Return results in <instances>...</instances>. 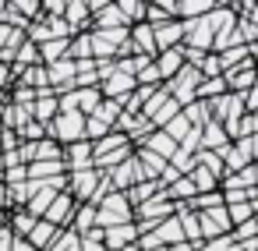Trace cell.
<instances>
[{
    "label": "cell",
    "mask_w": 258,
    "mask_h": 251,
    "mask_svg": "<svg viewBox=\"0 0 258 251\" xmlns=\"http://www.w3.org/2000/svg\"><path fill=\"white\" fill-rule=\"evenodd\" d=\"M216 4L212 0H177V18L184 22V18H202V15H209Z\"/></svg>",
    "instance_id": "cell-24"
},
{
    "label": "cell",
    "mask_w": 258,
    "mask_h": 251,
    "mask_svg": "<svg viewBox=\"0 0 258 251\" xmlns=\"http://www.w3.org/2000/svg\"><path fill=\"white\" fill-rule=\"evenodd\" d=\"M89 117H99L103 124H110V128H113V120L120 117V103H117V99H103V103L96 106V113H89Z\"/></svg>",
    "instance_id": "cell-36"
},
{
    "label": "cell",
    "mask_w": 258,
    "mask_h": 251,
    "mask_svg": "<svg viewBox=\"0 0 258 251\" xmlns=\"http://www.w3.org/2000/svg\"><path fill=\"white\" fill-rule=\"evenodd\" d=\"M22 180H29V170H25V163H18V166H4V173H0V184H22Z\"/></svg>",
    "instance_id": "cell-41"
},
{
    "label": "cell",
    "mask_w": 258,
    "mask_h": 251,
    "mask_svg": "<svg viewBox=\"0 0 258 251\" xmlns=\"http://www.w3.org/2000/svg\"><path fill=\"white\" fill-rule=\"evenodd\" d=\"M92 29H131V22L117 11V4H110L99 15H92Z\"/></svg>",
    "instance_id": "cell-18"
},
{
    "label": "cell",
    "mask_w": 258,
    "mask_h": 251,
    "mask_svg": "<svg viewBox=\"0 0 258 251\" xmlns=\"http://www.w3.org/2000/svg\"><path fill=\"white\" fill-rule=\"evenodd\" d=\"M11 240H15V233L8 230V223L0 226V251H11Z\"/></svg>",
    "instance_id": "cell-47"
},
{
    "label": "cell",
    "mask_w": 258,
    "mask_h": 251,
    "mask_svg": "<svg viewBox=\"0 0 258 251\" xmlns=\"http://www.w3.org/2000/svg\"><path fill=\"white\" fill-rule=\"evenodd\" d=\"M127 39H131V46H135V53L156 57V39H152V25H145V22H135V25L127 29Z\"/></svg>",
    "instance_id": "cell-11"
},
{
    "label": "cell",
    "mask_w": 258,
    "mask_h": 251,
    "mask_svg": "<svg viewBox=\"0 0 258 251\" xmlns=\"http://www.w3.org/2000/svg\"><path fill=\"white\" fill-rule=\"evenodd\" d=\"M36 226V216H29L25 209H18V212H11L8 216V230L15 233V237H29V230Z\"/></svg>",
    "instance_id": "cell-30"
},
{
    "label": "cell",
    "mask_w": 258,
    "mask_h": 251,
    "mask_svg": "<svg viewBox=\"0 0 258 251\" xmlns=\"http://www.w3.org/2000/svg\"><path fill=\"white\" fill-rule=\"evenodd\" d=\"M46 251H82V237H78L71 226H64V230H57V237L50 240Z\"/></svg>",
    "instance_id": "cell-26"
},
{
    "label": "cell",
    "mask_w": 258,
    "mask_h": 251,
    "mask_svg": "<svg viewBox=\"0 0 258 251\" xmlns=\"http://www.w3.org/2000/svg\"><path fill=\"white\" fill-rule=\"evenodd\" d=\"M53 237H57V226H53V223H46V219H36V226L29 230V237H25V240H29L32 247H39V251H46Z\"/></svg>",
    "instance_id": "cell-21"
},
{
    "label": "cell",
    "mask_w": 258,
    "mask_h": 251,
    "mask_svg": "<svg viewBox=\"0 0 258 251\" xmlns=\"http://www.w3.org/2000/svg\"><path fill=\"white\" fill-rule=\"evenodd\" d=\"M64 191H68L78 205H82V202H92V205H96V202H99L106 191H113V187H110L106 173H99V170H92V166H89V170H71V173H68Z\"/></svg>",
    "instance_id": "cell-1"
},
{
    "label": "cell",
    "mask_w": 258,
    "mask_h": 251,
    "mask_svg": "<svg viewBox=\"0 0 258 251\" xmlns=\"http://www.w3.org/2000/svg\"><path fill=\"white\" fill-rule=\"evenodd\" d=\"M135 75H120V71H110L103 82H99V92H103V99H127L131 92H135Z\"/></svg>",
    "instance_id": "cell-5"
},
{
    "label": "cell",
    "mask_w": 258,
    "mask_h": 251,
    "mask_svg": "<svg viewBox=\"0 0 258 251\" xmlns=\"http://www.w3.org/2000/svg\"><path fill=\"white\" fill-rule=\"evenodd\" d=\"M15 85V75H11V68L8 64H0V92H8Z\"/></svg>",
    "instance_id": "cell-45"
},
{
    "label": "cell",
    "mask_w": 258,
    "mask_h": 251,
    "mask_svg": "<svg viewBox=\"0 0 258 251\" xmlns=\"http://www.w3.org/2000/svg\"><path fill=\"white\" fill-rule=\"evenodd\" d=\"M8 4L18 11V15H25V18H36L43 8H39V0H8Z\"/></svg>",
    "instance_id": "cell-43"
},
{
    "label": "cell",
    "mask_w": 258,
    "mask_h": 251,
    "mask_svg": "<svg viewBox=\"0 0 258 251\" xmlns=\"http://www.w3.org/2000/svg\"><path fill=\"white\" fill-rule=\"evenodd\" d=\"M82 251H106V244H103V230H99V226H92L89 233H82Z\"/></svg>",
    "instance_id": "cell-42"
},
{
    "label": "cell",
    "mask_w": 258,
    "mask_h": 251,
    "mask_svg": "<svg viewBox=\"0 0 258 251\" xmlns=\"http://www.w3.org/2000/svg\"><path fill=\"white\" fill-rule=\"evenodd\" d=\"M60 18L68 22L71 36H78V32H92V15H89V8L82 4V0H68V8L60 11Z\"/></svg>",
    "instance_id": "cell-8"
},
{
    "label": "cell",
    "mask_w": 258,
    "mask_h": 251,
    "mask_svg": "<svg viewBox=\"0 0 258 251\" xmlns=\"http://www.w3.org/2000/svg\"><path fill=\"white\" fill-rule=\"evenodd\" d=\"M195 251H240V244L230 233H223V237H212V240H198Z\"/></svg>",
    "instance_id": "cell-33"
},
{
    "label": "cell",
    "mask_w": 258,
    "mask_h": 251,
    "mask_svg": "<svg viewBox=\"0 0 258 251\" xmlns=\"http://www.w3.org/2000/svg\"><path fill=\"white\" fill-rule=\"evenodd\" d=\"M142 145H145L149 152H156V156H163L166 163H170V156L177 152V142H173V138H166L163 131H152V135H149V138H145Z\"/></svg>",
    "instance_id": "cell-23"
},
{
    "label": "cell",
    "mask_w": 258,
    "mask_h": 251,
    "mask_svg": "<svg viewBox=\"0 0 258 251\" xmlns=\"http://www.w3.org/2000/svg\"><path fill=\"white\" fill-rule=\"evenodd\" d=\"M106 180H110V187H113V191H127L131 184H138V180H142V173H138L135 152H131V156H127L124 163L110 166V170H106Z\"/></svg>",
    "instance_id": "cell-6"
},
{
    "label": "cell",
    "mask_w": 258,
    "mask_h": 251,
    "mask_svg": "<svg viewBox=\"0 0 258 251\" xmlns=\"http://www.w3.org/2000/svg\"><path fill=\"white\" fill-rule=\"evenodd\" d=\"M258 233V216H251V219H244V223H237V226H230V237L240 244V240H251Z\"/></svg>",
    "instance_id": "cell-37"
},
{
    "label": "cell",
    "mask_w": 258,
    "mask_h": 251,
    "mask_svg": "<svg viewBox=\"0 0 258 251\" xmlns=\"http://www.w3.org/2000/svg\"><path fill=\"white\" fill-rule=\"evenodd\" d=\"M195 166H205L209 173H216V177H223L226 170H223V159H219V152H212V149H198L195 152Z\"/></svg>",
    "instance_id": "cell-31"
},
{
    "label": "cell",
    "mask_w": 258,
    "mask_h": 251,
    "mask_svg": "<svg viewBox=\"0 0 258 251\" xmlns=\"http://www.w3.org/2000/svg\"><path fill=\"white\" fill-rule=\"evenodd\" d=\"M254 128H258V117H254V113H244V117L237 120V138H247V135H254Z\"/></svg>",
    "instance_id": "cell-44"
},
{
    "label": "cell",
    "mask_w": 258,
    "mask_h": 251,
    "mask_svg": "<svg viewBox=\"0 0 258 251\" xmlns=\"http://www.w3.org/2000/svg\"><path fill=\"white\" fill-rule=\"evenodd\" d=\"M89 166H92V142L78 138V142L64 145V170L68 173L71 170H89Z\"/></svg>",
    "instance_id": "cell-7"
},
{
    "label": "cell",
    "mask_w": 258,
    "mask_h": 251,
    "mask_svg": "<svg viewBox=\"0 0 258 251\" xmlns=\"http://www.w3.org/2000/svg\"><path fill=\"white\" fill-rule=\"evenodd\" d=\"M82 4L89 8V15H99L103 8H110V4H113V0H82Z\"/></svg>",
    "instance_id": "cell-46"
},
{
    "label": "cell",
    "mask_w": 258,
    "mask_h": 251,
    "mask_svg": "<svg viewBox=\"0 0 258 251\" xmlns=\"http://www.w3.org/2000/svg\"><path fill=\"white\" fill-rule=\"evenodd\" d=\"M117 223H135V209L127 205L124 191H106L96 202V226L106 230V226H117Z\"/></svg>",
    "instance_id": "cell-2"
},
{
    "label": "cell",
    "mask_w": 258,
    "mask_h": 251,
    "mask_svg": "<svg viewBox=\"0 0 258 251\" xmlns=\"http://www.w3.org/2000/svg\"><path fill=\"white\" fill-rule=\"evenodd\" d=\"M177 113H180V103H177V99H170V96H166V99H163V103H159V106H156V113H152V117H149V124H152V128H156V131H159V128H163V124H166V120H170V117H177Z\"/></svg>",
    "instance_id": "cell-28"
},
{
    "label": "cell",
    "mask_w": 258,
    "mask_h": 251,
    "mask_svg": "<svg viewBox=\"0 0 258 251\" xmlns=\"http://www.w3.org/2000/svg\"><path fill=\"white\" fill-rule=\"evenodd\" d=\"M113 4H117V11H120L131 25L145 18V0H113Z\"/></svg>",
    "instance_id": "cell-34"
},
{
    "label": "cell",
    "mask_w": 258,
    "mask_h": 251,
    "mask_svg": "<svg viewBox=\"0 0 258 251\" xmlns=\"http://www.w3.org/2000/svg\"><path fill=\"white\" fill-rule=\"evenodd\" d=\"M18 138H22V142H39V138H46V124H39V120H25V124L18 128Z\"/></svg>",
    "instance_id": "cell-39"
},
{
    "label": "cell",
    "mask_w": 258,
    "mask_h": 251,
    "mask_svg": "<svg viewBox=\"0 0 258 251\" xmlns=\"http://www.w3.org/2000/svg\"><path fill=\"white\" fill-rule=\"evenodd\" d=\"M11 103L29 110V106L36 103V89H29V85H11Z\"/></svg>",
    "instance_id": "cell-40"
},
{
    "label": "cell",
    "mask_w": 258,
    "mask_h": 251,
    "mask_svg": "<svg viewBox=\"0 0 258 251\" xmlns=\"http://www.w3.org/2000/svg\"><path fill=\"white\" fill-rule=\"evenodd\" d=\"M180 113H184V120L191 124V128H202V124H209L212 117H209V103L205 99H191V103H184L180 106Z\"/></svg>",
    "instance_id": "cell-22"
},
{
    "label": "cell",
    "mask_w": 258,
    "mask_h": 251,
    "mask_svg": "<svg viewBox=\"0 0 258 251\" xmlns=\"http://www.w3.org/2000/svg\"><path fill=\"white\" fill-rule=\"evenodd\" d=\"M166 216H173V202L159 191L156 198H149L145 205H138V219H149V223H159V219H166Z\"/></svg>",
    "instance_id": "cell-12"
},
{
    "label": "cell",
    "mask_w": 258,
    "mask_h": 251,
    "mask_svg": "<svg viewBox=\"0 0 258 251\" xmlns=\"http://www.w3.org/2000/svg\"><path fill=\"white\" fill-rule=\"evenodd\" d=\"M152 233H156V240H159L163 247H170V244H180V240H184V233H180V223H177V216H166V219H159V226H156Z\"/></svg>",
    "instance_id": "cell-19"
},
{
    "label": "cell",
    "mask_w": 258,
    "mask_h": 251,
    "mask_svg": "<svg viewBox=\"0 0 258 251\" xmlns=\"http://www.w3.org/2000/svg\"><path fill=\"white\" fill-rule=\"evenodd\" d=\"M15 85H29V89H50V82H46V68L43 64H32V68H22L18 71V78H15Z\"/></svg>",
    "instance_id": "cell-20"
},
{
    "label": "cell",
    "mask_w": 258,
    "mask_h": 251,
    "mask_svg": "<svg viewBox=\"0 0 258 251\" xmlns=\"http://www.w3.org/2000/svg\"><path fill=\"white\" fill-rule=\"evenodd\" d=\"M152 39H156V53H159V50H170V46H180V39H184L180 18H170V22L156 25V29H152Z\"/></svg>",
    "instance_id": "cell-9"
},
{
    "label": "cell",
    "mask_w": 258,
    "mask_h": 251,
    "mask_svg": "<svg viewBox=\"0 0 258 251\" xmlns=\"http://www.w3.org/2000/svg\"><path fill=\"white\" fill-rule=\"evenodd\" d=\"M226 142H230V138H226V131H223L219 120H209V124L198 128V149H212V152H219Z\"/></svg>",
    "instance_id": "cell-13"
},
{
    "label": "cell",
    "mask_w": 258,
    "mask_h": 251,
    "mask_svg": "<svg viewBox=\"0 0 258 251\" xmlns=\"http://www.w3.org/2000/svg\"><path fill=\"white\" fill-rule=\"evenodd\" d=\"M195 216H198V233H202V240H212V237L230 233V219H226V209H223V205L205 209V212H195Z\"/></svg>",
    "instance_id": "cell-4"
},
{
    "label": "cell",
    "mask_w": 258,
    "mask_h": 251,
    "mask_svg": "<svg viewBox=\"0 0 258 251\" xmlns=\"http://www.w3.org/2000/svg\"><path fill=\"white\" fill-rule=\"evenodd\" d=\"M152 64H156L159 78H163V82H170V78L184 68V53H180V46H170V50H159V53L152 57Z\"/></svg>",
    "instance_id": "cell-10"
},
{
    "label": "cell",
    "mask_w": 258,
    "mask_h": 251,
    "mask_svg": "<svg viewBox=\"0 0 258 251\" xmlns=\"http://www.w3.org/2000/svg\"><path fill=\"white\" fill-rule=\"evenodd\" d=\"M163 251H195V244H187V240H180V244H170V247H163Z\"/></svg>",
    "instance_id": "cell-49"
},
{
    "label": "cell",
    "mask_w": 258,
    "mask_h": 251,
    "mask_svg": "<svg viewBox=\"0 0 258 251\" xmlns=\"http://www.w3.org/2000/svg\"><path fill=\"white\" fill-rule=\"evenodd\" d=\"M187 177H191V184H195V191H198V195H202V191H219V177H216V173H209L205 166H195Z\"/></svg>",
    "instance_id": "cell-29"
},
{
    "label": "cell",
    "mask_w": 258,
    "mask_h": 251,
    "mask_svg": "<svg viewBox=\"0 0 258 251\" xmlns=\"http://www.w3.org/2000/svg\"><path fill=\"white\" fill-rule=\"evenodd\" d=\"M29 170V180H50V177H64V159H36L25 166Z\"/></svg>",
    "instance_id": "cell-14"
},
{
    "label": "cell",
    "mask_w": 258,
    "mask_h": 251,
    "mask_svg": "<svg viewBox=\"0 0 258 251\" xmlns=\"http://www.w3.org/2000/svg\"><path fill=\"white\" fill-rule=\"evenodd\" d=\"M187 205H191V212H205V209L223 205V195H219V191H202V195H195Z\"/></svg>",
    "instance_id": "cell-35"
},
{
    "label": "cell",
    "mask_w": 258,
    "mask_h": 251,
    "mask_svg": "<svg viewBox=\"0 0 258 251\" xmlns=\"http://www.w3.org/2000/svg\"><path fill=\"white\" fill-rule=\"evenodd\" d=\"M163 195L170 198V202H191L198 191H195V184H191V177H177L170 187H163Z\"/></svg>",
    "instance_id": "cell-25"
},
{
    "label": "cell",
    "mask_w": 258,
    "mask_h": 251,
    "mask_svg": "<svg viewBox=\"0 0 258 251\" xmlns=\"http://www.w3.org/2000/svg\"><path fill=\"white\" fill-rule=\"evenodd\" d=\"M68 46H71V39H46V43H39V46H36V50H39V64L46 68V64L64 60V57H68Z\"/></svg>",
    "instance_id": "cell-17"
},
{
    "label": "cell",
    "mask_w": 258,
    "mask_h": 251,
    "mask_svg": "<svg viewBox=\"0 0 258 251\" xmlns=\"http://www.w3.org/2000/svg\"><path fill=\"white\" fill-rule=\"evenodd\" d=\"M198 75H202V78H219V75H223L219 53H205V57H202V64H198Z\"/></svg>",
    "instance_id": "cell-38"
},
{
    "label": "cell",
    "mask_w": 258,
    "mask_h": 251,
    "mask_svg": "<svg viewBox=\"0 0 258 251\" xmlns=\"http://www.w3.org/2000/svg\"><path fill=\"white\" fill-rule=\"evenodd\" d=\"M223 209H226L230 226H237V223H244V219H251V216L258 212V205H254V202H233V205H223Z\"/></svg>",
    "instance_id": "cell-32"
},
{
    "label": "cell",
    "mask_w": 258,
    "mask_h": 251,
    "mask_svg": "<svg viewBox=\"0 0 258 251\" xmlns=\"http://www.w3.org/2000/svg\"><path fill=\"white\" fill-rule=\"evenodd\" d=\"M75 209H78V202H75L68 191H57V195H53V202L46 205V212H43L39 219H46V223H53L57 230H64V226H71Z\"/></svg>",
    "instance_id": "cell-3"
},
{
    "label": "cell",
    "mask_w": 258,
    "mask_h": 251,
    "mask_svg": "<svg viewBox=\"0 0 258 251\" xmlns=\"http://www.w3.org/2000/svg\"><path fill=\"white\" fill-rule=\"evenodd\" d=\"M219 184H223V187H258V166L247 163V166H240V170H233V173H223Z\"/></svg>",
    "instance_id": "cell-15"
},
{
    "label": "cell",
    "mask_w": 258,
    "mask_h": 251,
    "mask_svg": "<svg viewBox=\"0 0 258 251\" xmlns=\"http://www.w3.org/2000/svg\"><path fill=\"white\" fill-rule=\"evenodd\" d=\"M163 187H159V180H138V184H131L127 191H124V198H127V205L131 209H138V205H145L149 198H156Z\"/></svg>",
    "instance_id": "cell-16"
},
{
    "label": "cell",
    "mask_w": 258,
    "mask_h": 251,
    "mask_svg": "<svg viewBox=\"0 0 258 251\" xmlns=\"http://www.w3.org/2000/svg\"><path fill=\"white\" fill-rule=\"evenodd\" d=\"M11 251H39V247H32L25 237H15V240H11Z\"/></svg>",
    "instance_id": "cell-48"
},
{
    "label": "cell",
    "mask_w": 258,
    "mask_h": 251,
    "mask_svg": "<svg viewBox=\"0 0 258 251\" xmlns=\"http://www.w3.org/2000/svg\"><path fill=\"white\" fill-rule=\"evenodd\" d=\"M226 92V82H223V75L219 78H198V89H195V99H216V96H223Z\"/></svg>",
    "instance_id": "cell-27"
}]
</instances>
